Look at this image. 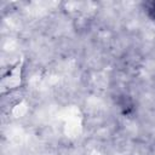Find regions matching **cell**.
<instances>
[{
    "label": "cell",
    "instance_id": "cell-1",
    "mask_svg": "<svg viewBox=\"0 0 155 155\" xmlns=\"http://www.w3.org/2000/svg\"><path fill=\"white\" fill-rule=\"evenodd\" d=\"M22 67H23V59L21 58L17 62V64L12 68V70L4 78L2 82H1V92L2 93L19 87L21 81H22Z\"/></svg>",
    "mask_w": 155,
    "mask_h": 155
},
{
    "label": "cell",
    "instance_id": "cell-2",
    "mask_svg": "<svg viewBox=\"0 0 155 155\" xmlns=\"http://www.w3.org/2000/svg\"><path fill=\"white\" fill-rule=\"evenodd\" d=\"M145 10L148 11L149 16L153 17L155 19V1H151V2H147L145 4Z\"/></svg>",
    "mask_w": 155,
    "mask_h": 155
}]
</instances>
